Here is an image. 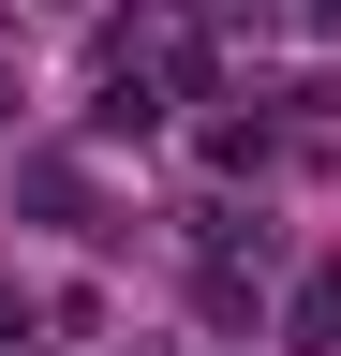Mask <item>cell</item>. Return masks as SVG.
I'll list each match as a JSON object with an SVG mask.
<instances>
[{"label":"cell","mask_w":341,"mask_h":356,"mask_svg":"<svg viewBox=\"0 0 341 356\" xmlns=\"http://www.w3.org/2000/svg\"><path fill=\"white\" fill-rule=\"evenodd\" d=\"M312 15H341V0H312Z\"/></svg>","instance_id":"obj_2"},{"label":"cell","mask_w":341,"mask_h":356,"mask_svg":"<svg viewBox=\"0 0 341 356\" xmlns=\"http://www.w3.org/2000/svg\"><path fill=\"white\" fill-rule=\"evenodd\" d=\"M341 341V267H312V282H297V356H326Z\"/></svg>","instance_id":"obj_1"}]
</instances>
